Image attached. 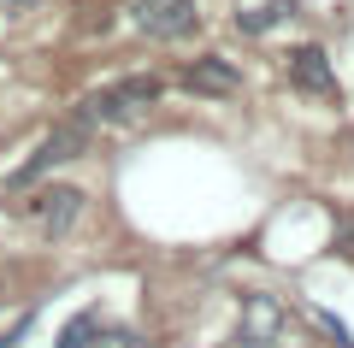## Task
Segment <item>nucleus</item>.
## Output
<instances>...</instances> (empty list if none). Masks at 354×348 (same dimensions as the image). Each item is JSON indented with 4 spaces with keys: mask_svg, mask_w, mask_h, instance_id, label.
<instances>
[{
    "mask_svg": "<svg viewBox=\"0 0 354 348\" xmlns=\"http://www.w3.org/2000/svg\"><path fill=\"white\" fill-rule=\"evenodd\" d=\"M160 77L153 71H136V77H118L113 89H101V95H88L83 107H77V118L83 125H124V118H136L142 107H153L160 100Z\"/></svg>",
    "mask_w": 354,
    "mask_h": 348,
    "instance_id": "obj_1",
    "label": "nucleus"
},
{
    "mask_svg": "<svg viewBox=\"0 0 354 348\" xmlns=\"http://www.w3.org/2000/svg\"><path fill=\"white\" fill-rule=\"evenodd\" d=\"M83 148H88V125H83V118H65V125L53 130V136L41 142L36 154H30V160L18 165L12 177H6V189H12V195H18V189H30V183H41V177H48L53 165H65V160H77V154H83Z\"/></svg>",
    "mask_w": 354,
    "mask_h": 348,
    "instance_id": "obj_2",
    "label": "nucleus"
},
{
    "mask_svg": "<svg viewBox=\"0 0 354 348\" xmlns=\"http://www.w3.org/2000/svg\"><path fill=\"white\" fill-rule=\"evenodd\" d=\"M130 18H136V30L153 36V42H183L201 24L195 0H130Z\"/></svg>",
    "mask_w": 354,
    "mask_h": 348,
    "instance_id": "obj_3",
    "label": "nucleus"
},
{
    "mask_svg": "<svg viewBox=\"0 0 354 348\" xmlns=\"http://www.w3.org/2000/svg\"><path fill=\"white\" fill-rule=\"evenodd\" d=\"M30 219H36L48 237H65V230L83 219V189L53 183V189H41V195H30Z\"/></svg>",
    "mask_w": 354,
    "mask_h": 348,
    "instance_id": "obj_4",
    "label": "nucleus"
},
{
    "mask_svg": "<svg viewBox=\"0 0 354 348\" xmlns=\"http://www.w3.org/2000/svg\"><path fill=\"white\" fill-rule=\"evenodd\" d=\"M290 83L301 89V95H319V100L337 95V71H330L325 48H295L290 53Z\"/></svg>",
    "mask_w": 354,
    "mask_h": 348,
    "instance_id": "obj_5",
    "label": "nucleus"
},
{
    "mask_svg": "<svg viewBox=\"0 0 354 348\" xmlns=\"http://www.w3.org/2000/svg\"><path fill=\"white\" fill-rule=\"evenodd\" d=\"M278 336H283V301L248 295L242 301V342H278Z\"/></svg>",
    "mask_w": 354,
    "mask_h": 348,
    "instance_id": "obj_6",
    "label": "nucleus"
},
{
    "mask_svg": "<svg viewBox=\"0 0 354 348\" xmlns=\"http://www.w3.org/2000/svg\"><path fill=\"white\" fill-rule=\"evenodd\" d=\"M183 89H189V95H236L242 77H236V65H225V59H195V65H183Z\"/></svg>",
    "mask_w": 354,
    "mask_h": 348,
    "instance_id": "obj_7",
    "label": "nucleus"
},
{
    "mask_svg": "<svg viewBox=\"0 0 354 348\" xmlns=\"http://www.w3.org/2000/svg\"><path fill=\"white\" fill-rule=\"evenodd\" d=\"M290 12H295L290 0H242V6H236V30L260 36V30H272L278 18H290Z\"/></svg>",
    "mask_w": 354,
    "mask_h": 348,
    "instance_id": "obj_8",
    "label": "nucleus"
},
{
    "mask_svg": "<svg viewBox=\"0 0 354 348\" xmlns=\"http://www.w3.org/2000/svg\"><path fill=\"white\" fill-rule=\"evenodd\" d=\"M88 342H95V313L71 319V324H65V336H59V348H88Z\"/></svg>",
    "mask_w": 354,
    "mask_h": 348,
    "instance_id": "obj_9",
    "label": "nucleus"
},
{
    "mask_svg": "<svg viewBox=\"0 0 354 348\" xmlns=\"http://www.w3.org/2000/svg\"><path fill=\"white\" fill-rule=\"evenodd\" d=\"M88 348H148V342H142L136 331H101V336H95Z\"/></svg>",
    "mask_w": 354,
    "mask_h": 348,
    "instance_id": "obj_10",
    "label": "nucleus"
}]
</instances>
